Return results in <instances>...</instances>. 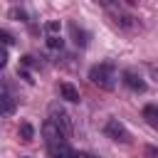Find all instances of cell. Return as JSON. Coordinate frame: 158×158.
I'll return each mask as SVG.
<instances>
[{
	"label": "cell",
	"mask_w": 158,
	"mask_h": 158,
	"mask_svg": "<svg viewBox=\"0 0 158 158\" xmlns=\"http://www.w3.org/2000/svg\"><path fill=\"white\" fill-rule=\"evenodd\" d=\"M89 79H91L96 86H101V89H114L116 74H114V67H111V64H96V67L89 69Z\"/></svg>",
	"instance_id": "6da1fadb"
},
{
	"label": "cell",
	"mask_w": 158,
	"mask_h": 158,
	"mask_svg": "<svg viewBox=\"0 0 158 158\" xmlns=\"http://www.w3.org/2000/svg\"><path fill=\"white\" fill-rule=\"evenodd\" d=\"M49 116H52L49 121H52V123H54V126H57V128L64 133V138H67V136H72V121H69L67 111H62V109L52 106V109H49Z\"/></svg>",
	"instance_id": "7a4b0ae2"
},
{
	"label": "cell",
	"mask_w": 158,
	"mask_h": 158,
	"mask_svg": "<svg viewBox=\"0 0 158 158\" xmlns=\"http://www.w3.org/2000/svg\"><path fill=\"white\" fill-rule=\"evenodd\" d=\"M106 136H111L114 141H121V143H128L131 141V133L126 131V126L118 121V118H111L106 123Z\"/></svg>",
	"instance_id": "3957f363"
},
{
	"label": "cell",
	"mask_w": 158,
	"mask_h": 158,
	"mask_svg": "<svg viewBox=\"0 0 158 158\" xmlns=\"http://www.w3.org/2000/svg\"><path fill=\"white\" fill-rule=\"evenodd\" d=\"M42 133H44V141H47V146H57V143H64L67 138H64V133L52 123V121H44V126H42Z\"/></svg>",
	"instance_id": "277c9868"
},
{
	"label": "cell",
	"mask_w": 158,
	"mask_h": 158,
	"mask_svg": "<svg viewBox=\"0 0 158 158\" xmlns=\"http://www.w3.org/2000/svg\"><path fill=\"white\" fill-rule=\"evenodd\" d=\"M123 84H126L131 91H146V81H143L141 74L133 72V69H126V72H123Z\"/></svg>",
	"instance_id": "5b68a950"
},
{
	"label": "cell",
	"mask_w": 158,
	"mask_h": 158,
	"mask_svg": "<svg viewBox=\"0 0 158 158\" xmlns=\"http://www.w3.org/2000/svg\"><path fill=\"white\" fill-rule=\"evenodd\" d=\"M47 148H49V158H72V151H69L67 141L57 143V146H47Z\"/></svg>",
	"instance_id": "8992f818"
},
{
	"label": "cell",
	"mask_w": 158,
	"mask_h": 158,
	"mask_svg": "<svg viewBox=\"0 0 158 158\" xmlns=\"http://www.w3.org/2000/svg\"><path fill=\"white\" fill-rule=\"evenodd\" d=\"M69 32H72V37H74V44L77 47H86V42H89V35L84 32V30H79L74 22L69 25Z\"/></svg>",
	"instance_id": "52a82bcc"
},
{
	"label": "cell",
	"mask_w": 158,
	"mask_h": 158,
	"mask_svg": "<svg viewBox=\"0 0 158 158\" xmlns=\"http://www.w3.org/2000/svg\"><path fill=\"white\" fill-rule=\"evenodd\" d=\"M59 94H62V99H67V101H74V104L79 101V91H77L72 84H67V81L59 84Z\"/></svg>",
	"instance_id": "ba28073f"
},
{
	"label": "cell",
	"mask_w": 158,
	"mask_h": 158,
	"mask_svg": "<svg viewBox=\"0 0 158 158\" xmlns=\"http://www.w3.org/2000/svg\"><path fill=\"white\" fill-rule=\"evenodd\" d=\"M17 136H20V141H22V143H30V141L35 138V128H32V123L22 121V123H20V128H17Z\"/></svg>",
	"instance_id": "9c48e42d"
},
{
	"label": "cell",
	"mask_w": 158,
	"mask_h": 158,
	"mask_svg": "<svg viewBox=\"0 0 158 158\" xmlns=\"http://www.w3.org/2000/svg\"><path fill=\"white\" fill-rule=\"evenodd\" d=\"M15 111V101L7 96V94H0V116H7Z\"/></svg>",
	"instance_id": "30bf717a"
},
{
	"label": "cell",
	"mask_w": 158,
	"mask_h": 158,
	"mask_svg": "<svg viewBox=\"0 0 158 158\" xmlns=\"http://www.w3.org/2000/svg\"><path fill=\"white\" fill-rule=\"evenodd\" d=\"M143 116L151 121V123H158V104H148L143 109Z\"/></svg>",
	"instance_id": "8fae6325"
},
{
	"label": "cell",
	"mask_w": 158,
	"mask_h": 158,
	"mask_svg": "<svg viewBox=\"0 0 158 158\" xmlns=\"http://www.w3.org/2000/svg\"><path fill=\"white\" fill-rule=\"evenodd\" d=\"M96 2H99V5H101V7H106V10H109V12H111V15H114V12H118V10H121V5H118V0H96Z\"/></svg>",
	"instance_id": "7c38bea8"
},
{
	"label": "cell",
	"mask_w": 158,
	"mask_h": 158,
	"mask_svg": "<svg viewBox=\"0 0 158 158\" xmlns=\"http://www.w3.org/2000/svg\"><path fill=\"white\" fill-rule=\"evenodd\" d=\"M47 47H49V49H62V37H59V35H52V37L47 40Z\"/></svg>",
	"instance_id": "4fadbf2b"
},
{
	"label": "cell",
	"mask_w": 158,
	"mask_h": 158,
	"mask_svg": "<svg viewBox=\"0 0 158 158\" xmlns=\"http://www.w3.org/2000/svg\"><path fill=\"white\" fill-rule=\"evenodd\" d=\"M59 30H62V25H59L57 20H52V22H47V32H49V37H52V35H59Z\"/></svg>",
	"instance_id": "5bb4252c"
},
{
	"label": "cell",
	"mask_w": 158,
	"mask_h": 158,
	"mask_svg": "<svg viewBox=\"0 0 158 158\" xmlns=\"http://www.w3.org/2000/svg\"><path fill=\"white\" fill-rule=\"evenodd\" d=\"M10 17H15V20H22V22H27V12H22V10H17V7H12V10H10Z\"/></svg>",
	"instance_id": "9a60e30c"
},
{
	"label": "cell",
	"mask_w": 158,
	"mask_h": 158,
	"mask_svg": "<svg viewBox=\"0 0 158 158\" xmlns=\"http://www.w3.org/2000/svg\"><path fill=\"white\" fill-rule=\"evenodd\" d=\"M0 42H2V44H15V37H12L10 32H5V30H0Z\"/></svg>",
	"instance_id": "2e32d148"
},
{
	"label": "cell",
	"mask_w": 158,
	"mask_h": 158,
	"mask_svg": "<svg viewBox=\"0 0 158 158\" xmlns=\"http://www.w3.org/2000/svg\"><path fill=\"white\" fill-rule=\"evenodd\" d=\"M146 156L148 158H158V148L156 146H146Z\"/></svg>",
	"instance_id": "e0dca14e"
},
{
	"label": "cell",
	"mask_w": 158,
	"mask_h": 158,
	"mask_svg": "<svg viewBox=\"0 0 158 158\" xmlns=\"http://www.w3.org/2000/svg\"><path fill=\"white\" fill-rule=\"evenodd\" d=\"M5 64H7V52H5L2 47H0V69H2Z\"/></svg>",
	"instance_id": "ac0fdd59"
},
{
	"label": "cell",
	"mask_w": 158,
	"mask_h": 158,
	"mask_svg": "<svg viewBox=\"0 0 158 158\" xmlns=\"http://www.w3.org/2000/svg\"><path fill=\"white\" fill-rule=\"evenodd\" d=\"M72 158H89L86 153H72Z\"/></svg>",
	"instance_id": "d6986e66"
}]
</instances>
